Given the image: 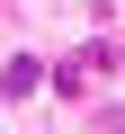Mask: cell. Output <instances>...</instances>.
Segmentation results:
<instances>
[{
    "instance_id": "cell-1",
    "label": "cell",
    "mask_w": 125,
    "mask_h": 134,
    "mask_svg": "<svg viewBox=\"0 0 125 134\" xmlns=\"http://www.w3.org/2000/svg\"><path fill=\"white\" fill-rule=\"evenodd\" d=\"M98 72H116V54H107V45H81V54H72V63L54 72V81H62V90H89Z\"/></svg>"
},
{
    "instance_id": "cell-2",
    "label": "cell",
    "mask_w": 125,
    "mask_h": 134,
    "mask_svg": "<svg viewBox=\"0 0 125 134\" xmlns=\"http://www.w3.org/2000/svg\"><path fill=\"white\" fill-rule=\"evenodd\" d=\"M36 90H45V72H36V54H18V63H9V98H36Z\"/></svg>"
}]
</instances>
